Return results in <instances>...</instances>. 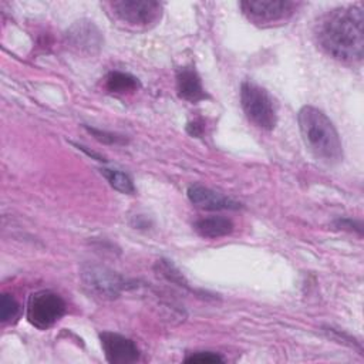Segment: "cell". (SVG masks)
<instances>
[{"instance_id":"14","label":"cell","mask_w":364,"mask_h":364,"mask_svg":"<svg viewBox=\"0 0 364 364\" xmlns=\"http://www.w3.org/2000/svg\"><path fill=\"white\" fill-rule=\"evenodd\" d=\"M102 176L108 181V183L118 192L125 195H132L135 192V186L132 179L118 169H109V168H101L100 169Z\"/></svg>"},{"instance_id":"11","label":"cell","mask_w":364,"mask_h":364,"mask_svg":"<svg viewBox=\"0 0 364 364\" xmlns=\"http://www.w3.org/2000/svg\"><path fill=\"white\" fill-rule=\"evenodd\" d=\"M176 92L178 97L188 102H199L208 98L202 85L200 77L195 67L185 65L176 71Z\"/></svg>"},{"instance_id":"4","label":"cell","mask_w":364,"mask_h":364,"mask_svg":"<svg viewBox=\"0 0 364 364\" xmlns=\"http://www.w3.org/2000/svg\"><path fill=\"white\" fill-rule=\"evenodd\" d=\"M80 277L88 293L104 300H114L119 297L124 290L135 286L117 272L95 263L82 264L80 269Z\"/></svg>"},{"instance_id":"10","label":"cell","mask_w":364,"mask_h":364,"mask_svg":"<svg viewBox=\"0 0 364 364\" xmlns=\"http://www.w3.org/2000/svg\"><path fill=\"white\" fill-rule=\"evenodd\" d=\"M186 195L192 205L206 210H237L242 208L240 202L200 183L191 185L186 191Z\"/></svg>"},{"instance_id":"15","label":"cell","mask_w":364,"mask_h":364,"mask_svg":"<svg viewBox=\"0 0 364 364\" xmlns=\"http://www.w3.org/2000/svg\"><path fill=\"white\" fill-rule=\"evenodd\" d=\"M155 272L162 276L165 280L179 286V287H183L186 290H191L189 287V283L186 282L185 276L178 270V267L171 262V260H166V259H159L155 262Z\"/></svg>"},{"instance_id":"20","label":"cell","mask_w":364,"mask_h":364,"mask_svg":"<svg viewBox=\"0 0 364 364\" xmlns=\"http://www.w3.org/2000/svg\"><path fill=\"white\" fill-rule=\"evenodd\" d=\"M186 131L192 136H200L203 134V122L200 119H195L186 125Z\"/></svg>"},{"instance_id":"8","label":"cell","mask_w":364,"mask_h":364,"mask_svg":"<svg viewBox=\"0 0 364 364\" xmlns=\"http://www.w3.org/2000/svg\"><path fill=\"white\" fill-rule=\"evenodd\" d=\"M67 46L81 55L97 54L104 43L102 33L90 20H78L73 23L65 33Z\"/></svg>"},{"instance_id":"16","label":"cell","mask_w":364,"mask_h":364,"mask_svg":"<svg viewBox=\"0 0 364 364\" xmlns=\"http://www.w3.org/2000/svg\"><path fill=\"white\" fill-rule=\"evenodd\" d=\"M18 313L20 304L17 303V300L9 293H3L0 297V320L3 323L11 321L18 316Z\"/></svg>"},{"instance_id":"12","label":"cell","mask_w":364,"mask_h":364,"mask_svg":"<svg viewBox=\"0 0 364 364\" xmlns=\"http://www.w3.org/2000/svg\"><path fill=\"white\" fill-rule=\"evenodd\" d=\"M233 222L225 216L200 218L193 223L195 232L206 239H218L233 232Z\"/></svg>"},{"instance_id":"7","label":"cell","mask_w":364,"mask_h":364,"mask_svg":"<svg viewBox=\"0 0 364 364\" xmlns=\"http://www.w3.org/2000/svg\"><path fill=\"white\" fill-rule=\"evenodd\" d=\"M243 14L255 24H274L286 21L297 9L290 0H245L240 1Z\"/></svg>"},{"instance_id":"9","label":"cell","mask_w":364,"mask_h":364,"mask_svg":"<svg viewBox=\"0 0 364 364\" xmlns=\"http://www.w3.org/2000/svg\"><path fill=\"white\" fill-rule=\"evenodd\" d=\"M100 340L105 358L111 364H131L138 361L141 357V351L136 344L122 334L102 331L100 333Z\"/></svg>"},{"instance_id":"3","label":"cell","mask_w":364,"mask_h":364,"mask_svg":"<svg viewBox=\"0 0 364 364\" xmlns=\"http://www.w3.org/2000/svg\"><path fill=\"white\" fill-rule=\"evenodd\" d=\"M240 105L247 119L260 129L270 131L276 127L277 114L270 94L253 81L240 85Z\"/></svg>"},{"instance_id":"18","label":"cell","mask_w":364,"mask_h":364,"mask_svg":"<svg viewBox=\"0 0 364 364\" xmlns=\"http://www.w3.org/2000/svg\"><path fill=\"white\" fill-rule=\"evenodd\" d=\"M223 357L218 353L212 351H196L185 357V363H200V364H213V363H223Z\"/></svg>"},{"instance_id":"5","label":"cell","mask_w":364,"mask_h":364,"mask_svg":"<svg viewBox=\"0 0 364 364\" xmlns=\"http://www.w3.org/2000/svg\"><path fill=\"white\" fill-rule=\"evenodd\" d=\"M65 314V301L51 290H38L30 294L26 317L38 330L53 327Z\"/></svg>"},{"instance_id":"1","label":"cell","mask_w":364,"mask_h":364,"mask_svg":"<svg viewBox=\"0 0 364 364\" xmlns=\"http://www.w3.org/2000/svg\"><path fill=\"white\" fill-rule=\"evenodd\" d=\"M318 46L334 60L355 64L364 55V13L358 6L337 7L316 23Z\"/></svg>"},{"instance_id":"17","label":"cell","mask_w":364,"mask_h":364,"mask_svg":"<svg viewBox=\"0 0 364 364\" xmlns=\"http://www.w3.org/2000/svg\"><path fill=\"white\" fill-rule=\"evenodd\" d=\"M85 129L100 142L102 144H114V145H118V144H127V138H124L122 135H117V134H112V132H107V131H101V129H97V128H91V127H85Z\"/></svg>"},{"instance_id":"13","label":"cell","mask_w":364,"mask_h":364,"mask_svg":"<svg viewBox=\"0 0 364 364\" xmlns=\"http://www.w3.org/2000/svg\"><path fill=\"white\" fill-rule=\"evenodd\" d=\"M141 87V82L136 77L129 73L111 71L105 77V88L112 94H128L134 92Z\"/></svg>"},{"instance_id":"2","label":"cell","mask_w":364,"mask_h":364,"mask_svg":"<svg viewBox=\"0 0 364 364\" xmlns=\"http://www.w3.org/2000/svg\"><path fill=\"white\" fill-rule=\"evenodd\" d=\"M299 128L306 148L320 162L337 165L343 161V145L331 119L318 108L304 105L297 114Z\"/></svg>"},{"instance_id":"6","label":"cell","mask_w":364,"mask_h":364,"mask_svg":"<svg viewBox=\"0 0 364 364\" xmlns=\"http://www.w3.org/2000/svg\"><path fill=\"white\" fill-rule=\"evenodd\" d=\"M114 16L132 27H146L161 18L162 4L155 0H117L111 3Z\"/></svg>"},{"instance_id":"19","label":"cell","mask_w":364,"mask_h":364,"mask_svg":"<svg viewBox=\"0 0 364 364\" xmlns=\"http://www.w3.org/2000/svg\"><path fill=\"white\" fill-rule=\"evenodd\" d=\"M336 228L338 229H343V230H350V232H357L358 235H361L363 232V226H361V222L358 220H353L350 218H340L334 222Z\"/></svg>"}]
</instances>
